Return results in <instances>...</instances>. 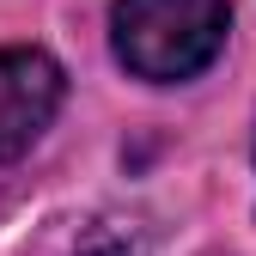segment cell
Segmentation results:
<instances>
[{
	"mask_svg": "<svg viewBox=\"0 0 256 256\" xmlns=\"http://www.w3.org/2000/svg\"><path fill=\"white\" fill-rule=\"evenodd\" d=\"M226 30H232L226 0H116L110 6L116 61L152 86L196 80L226 49Z\"/></svg>",
	"mask_w": 256,
	"mask_h": 256,
	"instance_id": "cell-1",
	"label": "cell"
},
{
	"mask_svg": "<svg viewBox=\"0 0 256 256\" xmlns=\"http://www.w3.org/2000/svg\"><path fill=\"white\" fill-rule=\"evenodd\" d=\"M61 68L43 49H0V165L43 140V128L61 110Z\"/></svg>",
	"mask_w": 256,
	"mask_h": 256,
	"instance_id": "cell-2",
	"label": "cell"
},
{
	"mask_svg": "<svg viewBox=\"0 0 256 256\" xmlns=\"http://www.w3.org/2000/svg\"><path fill=\"white\" fill-rule=\"evenodd\" d=\"M74 256H134V232H128V238L122 232H92Z\"/></svg>",
	"mask_w": 256,
	"mask_h": 256,
	"instance_id": "cell-3",
	"label": "cell"
}]
</instances>
